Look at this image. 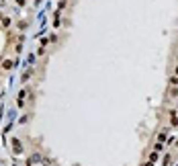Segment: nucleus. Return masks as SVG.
<instances>
[{"instance_id":"nucleus-1","label":"nucleus","mask_w":178,"mask_h":166,"mask_svg":"<svg viewBox=\"0 0 178 166\" xmlns=\"http://www.w3.org/2000/svg\"><path fill=\"white\" fill-rule=\"evenodd\" d=\"M12 148H14V152H17V154H21V152H23V146H21V142H19V140H12Z\"/></svg>"},{"instance_id":"nucleus-2","label":"nucleus","mask_w":178,"mask_h":166,"mask_svg":"<svg viewBox=\"0 0 178 166\" xmlns=\"http://www.w3.org/2000/svg\"><path fill=\"white\" fill-rule=\"evenodd\" d=\"M170 119H172V125H178V115H176L174 111L170 113Z\"/></svg>"},{"instance_id":"nucleus-3","label":"nucleus","mask_w":178,"mask_h":166,"mask_svg":"<svg viewBox=\"0 0 178 166\" xmlns=\"http://www.w3.org/2000/svg\"><path fill=\"white\" fill-rule=\"evenodd\" d=\"M2 68H6V70H8V68H12V62H10V59H6V62L2 64Z\"/></svg>"},{"instance_id":"nucleus-4","label":"nucleus","mask_w":178,"mask_h":166,"mask_svg":"<svg viewBox=\"0 0 178 166\" xmlns=\"http://www.w3.org/2000/svg\"><path fill=\"white\" fill-rule=\"evenodd\" d=\"M156 158H158V152H152V156H150V162H154Z\"/></svg>"},{"instance_id":"nucleus-5","label":"nucleus","mask_w":178,"mask_h":166,"mask_svg":"<svg viewBox=\"0 0 178 166\" xmlns=\"http://www.w3.org/2000/svg\"><path fill=\"white\" fill-rule=\"evenodd\" d=\"M143 166H154V162H145V164H143Z\"/></svg>"},{"instance_id":"nucleus-6","label":"nucleus","mask_w":178,"mask_h":166,"mask_svg":"<svg viewBox=\"0 0 178 166\" xmlns=\"http://www.w3.org/2000/svg\"><path fill=\"white\" fill-rule=\"evenodd\" d=\"M174 72H176V76H178V68H176V70H174Z\"/></svg>"}]
</instances>
